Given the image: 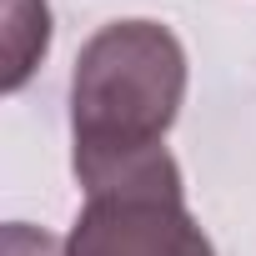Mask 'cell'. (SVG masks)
<instances>
[{
    "mask_svg": "<svg viewBox=\"0 0 256 256\" xmlns=\"http://www.w3.org/2000/svg\"><path fill=\"white\" fill-rule=\"evenodd\" d=\"M186 100V50L161 20L100 26L70 76V166L90 191L176 181L166 131Z\"/></svg>",
    "mask_w": 256,
    "mask_h": 256,
    "instance_id": "cell-1",
    "label": "cell"
},
{
    "mask_svg": "<svg viewBox=\"0 0 256 256\" xmlns=\"http://www.w3.org/2000/svg\"><path fill=\"white\" fill-rule=\"evenodd\" d=\"M66 256H216V246L186 211V186L176 176L90 191L66 236Z\"/></svg>",
    "mask_w": 256,
    "mask_h": 256,
    "instance_id": "cell-2",
    "label": "cell"
},
{
    "mask_svg": "<svg viewBox=\"0 0 256 256\" xmlns=\"http://www.w3.org/2000/svg\"><path fill=\"white\" fill-rule=\"evenodd\" d=\"M50 50V6L6 0V90H20Z\"/></svg>",
    "mask_w": 256,
    "mask_h": 256,
    "instance_id": "cell-3",
    "label": "cell"
},
{
    "mask_svg": "<svg viewBox=\"0 0 256 256\" xmlns=\"http://www.w3.org/2000/svg\"><path fill=\"white\" fill-rule=\"evenodd\" d=\"M6 256H66V241L40 231V226H26V221H10L6 226V241H0Z\"/></svg>",
    "mask_w": 256,
    "mask_h": 256,
    "instance_id": "cell-4",
    "label": "cell"
}]
</instances>
